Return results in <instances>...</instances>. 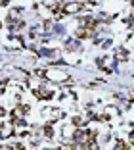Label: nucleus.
<instances>
[{
	"label": "nucleus",
	"instance_id": "nucleus-1",
	"mask_svg": "<svg viewBox=\"0 0 134 150\" xmlns=\"http://www.w3.org/2000/svg\"><path fill=\"white\" fill-rule=\"evenodd\" d=\"M10 133H12V125L4 123L2 127H0V137H10Z\"/></svg>",
	"mask_w": 134,
	"mask_h": 150
}]
</instances>
